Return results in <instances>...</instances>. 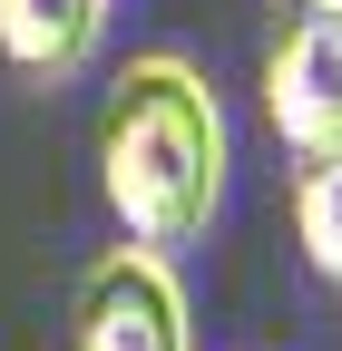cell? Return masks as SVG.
Returning <instances> with one entry per match:
<instances>
[{
	"label": "cell",
	"mask_w": 342,
	"mask_h": 351,
	"mask_svg": "<svg viewBox=\"0 0 342 351\" xmlns=\"http://www.w3.org/2000/svg\"><path fill=\"white\" fill-rule=\"evenodd\" d=\"M98 195L127 225V244L176 254L205 234V215L225 195V108L186 59H127L108 108H98Z\"/></svg>",
	"instance_id": "cell-1"
},
{
	"label": "cell",
	"mask_w": 342,
	"mask_h": 351,
	"mask_svg": "<svg viewBox=\"0 0 342 351\" xmlns=\"http://www.w3.org/2000/svg\"><path fill=\"white\" fill-rule=\"evenodd\" d=\"M264 117H274V137L293 156L323 147V137H342V10H323V0H284L274 10Z\"/></svg>",
	"instance_id": "cell-2"
},
{
	"label": "cell",
	"mask_w": 342,
	"mask_h": 351,
	"mask_svg": "<svg viewBox=\"0 0 342 351\" xmlns=\"http://www.w3.org/2000/svg\"><path fill=\"white\" fill-rule=\"evenodd\" d=\"M78 351H196L186 341V293L166 274V254L117 244L78 274Z\"/></svg>",
	"instance_id": "cell-3"
},
{
	"label": "cell",
	"mask_w": 342,
	"mask_h": 351,
	"mask_svg": "<svg viewBox=\"0 0 342 351\" xmlns=\"http://www.w3.org/2000/svg\"><path fill=\"white\" fill-rule=\"evenodd\" d=\"M98 29H108V0H0V59L20 78H39V88L89 69Z\"/></svg>",
	"instance_id": "cell-4"
},
{
	"label": "cell",
	"mask_w": 342,
	"mask_h": 351,
	"mask_svg": "<svg viewBox=\"0 0 342 351\" xmlns=\"http://www.w3.org/2000/svg\"><path fill=\"white\" fill-rule=\"evenodd\" d=\"M293 234H304L313 274L342 283V137L304 147V176H293Z\"/></svg>",
	"instance_id": "cell-5"
},
{
	"label": "cell",
	"mask_w": 342,
	"mask_h": 351,
	"mask_svg": "<svg viewBox=\"0 0 342 351\" xmlns=\"http://www.w3.org/2000/svg\"><path fill=\"white\" fill-rule=\"evenodd\" d=\"M323 10H342V0H323Z\"/></svg>",
	"instance_id": "cell-6"
}]
</instances>
